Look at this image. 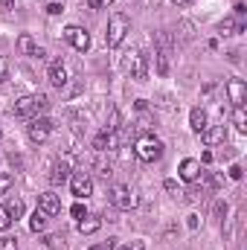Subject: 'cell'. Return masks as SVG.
I'll use <instances>...</instances> for the list:
<instances>
[{"mask_svg": "<svg viewBox=\"0 0 247 250\" xmlns=\"http://www.w3.org/2000/svg\"><path fill=\"white\" fill-rule=\"evenodd\" d=\"M134 154H137L140 163H154V160L163 157V143H160L157 137L145 134V137H140V140L134 143Z\"/></svg>", "mask_w": 247, "mask_h": 250, "instance_id": "obj_1", "label": "cell"}, {"mask_svg": "<svg viewBox=\"0 0 247 250\" xmlns=\"http://www.w3.org/2000/svg\"><path fill=\"white\" fill-rule=\"evenodd\" d=\"M131 29V23H128V18L125 15H111V21H108V32H105V41H108V47H120L125 38V32Z\"/></svg>", "mask_w": 247, "mask_h": 250, "instance_id": "obj_2", "label": "cell"}, {"mask_svg": "<svg viewBox=\"0 0 247 250\" xmlns=\"http://www.w3.org/2000/svg\"><path fill=\"white\" fill-rule=\"evenodd\" d=\"M111 204L117 207V209H134L137 207V195H134V189L125 187V184H114L111 187Z\"/></svg>", "mask_w": 247, "mask_h": 250, "instance_id": "obj_3", "label": "cell"}, {"mask_svg": "<svg viewBox=\"0 0 247 250\" xmlns=\"http://www.w3.org/2000/svg\"><path fill=\"white\" fill-rule=\"evenodd\" d=\"M64 38H67V44L73 47V50H79V53H87V47H90V35H87V29H82V26H67L64 29Z\"/></svg>", "mask_w": 247, "mask_h": 250, "instance_id": "obj_4", "label": "cell"}, {"mask_svg": "<svg viewBox=\"0 0 247 250\" xmlns=\"http://www.w3.org/2000/svg\"><path fill=\"white\" fill-rule=\"evenodd\" d=\"M70 189H73V195L82 201V198H90L93 195V181H90V175L87 172H73L70 175Z\"/></svg>", "mask_w": 247, "mask_h": 250, "instance_id": "obj_5", "label": "cell"}, {"mask_svg": "<svg viewBox=\"0 0 247 250\" xmlns=\"http://www.w3.org/2000/svg\"><path fill=\"white\" fill-rule=\"evenodd\" d=\"M26 131H29V140H32V143H47L50 134H53V123H50L47 117H35Z\"/></svg>", "mask_w": 247, "mask_h": 250, "instance_id": "obj_6", "label": "cell"}, {"mask_svg": "<svg viewBox=\"0 0 247 250\" xmlns=\"http://www.w3.org/2000/svg\"><path fill=\"white\" fill-rule=\"evenodd\" d=\"M38 209H41L44 215H59V212H62V198H59L56 192H44V195L38 198Z\"/></svg>", "mask_w": 247, "mask_h": 250, "instance_id": "obj_7", "label": "cell"}, {"mask_svg": "<svg viewBox=\"0 0 247 250\" xmlns=\"http://www.w3.org/2000/svg\"><path fill=\"white\" fill-rule=\"evenodd\" d=\"M201 140H204L206 146H221V143L227 140V128H224V125H206V128L201 131Z\"/></svg>", "mask_w": 247, "mask_h": 250, "instance_id": "obj_8", "label": "cell"}, {"mask_svg": "<svg viewBox=\"0 0 247 250\" xmlns=\"http://www.w3.org/2000/svg\"><path fill=\"white\" fill-rule=\"evenodd\" d=\"M131 67H134V79L137 82H145L148 79V53H134L131 56Z\"/></svg>", "mask_w": 247, "mask_h": 250, "instance_id": "obj_9", "label": "cell"}, {"mask_svg": "<svg viewBox=\"0 0 247 250\" xmlns=\"http://www.w3.org/2000/svg\"><path fill=\"white\" fill-rule=\"evenodd\" d=\"M227 96H230L233 105H245V99H247L245 82H242V79H230V82H227Z\"/></svg>", "mask_w": 247, "mask_h": 250, "instance_id": "obj_10", "label": "cell"}, {"mask_svg": "<svg viewBox=\"0 0 247 250\" xmlns=\"http://www.w3.org/2000/svg\"><path fill=\"white\" fill-rule=\"evenodd\" d=\"M50 181H53L56 187H62L64 181H70V157H62V160L53 166V172H50Z\"/></svg>", "mask_w": 247, "mask_h": 250, "instance_id": "obj_11", "label": "cell"}, {"mask_svg": "<svg viewBox=\"0 0 247 250\" xmlns=\"http://www.w3.org/2000/svg\"><path fill=\"white\" fill-rule=\"evenodd\" d=\"M178 172H181V178H184L186 184H195V181H198V175H201V163H198V160H192V157H186Z\"/></svg>", "mask_w": 247, "mask_h": 250, "instance_id": "obj_12", "label": "cell"}, {"mask_svg": "<svg viewBox=\"0 0 247 250\" xmlns=\"http://www.w3.org/2000/svg\"><path fill=\"white\" fill-rule=\"evenodd\" d=\"M15 117H32L35 114V93H29V96H21L18 102H15Z\"/></svg>", "mask_w": 247, "mask_h": 250, "instance_id": "obj_13", "label": "cell"}, {"mask_svg": "<svg viewBox=\"0 0 247 250\" xmlns=\"http://www.w3.org/2000/svg\"><path fill=\"white\" fill-rule=\"evenodd\" d=\"M102 227V218L99 215H84V218H79V233L82 236H90V233H96Z\"/></svg>", "mask_w": 247, "mask_h": 250, "instance_id": "obj_14", "label": "cell"}, {"mask_svg": "<svg viewBox=\"0 0 247 250\" xmlns=\"http://www.w3.org/2000/svg\"><path fill=\"white\" fill-rule=\"evenodd\" d=\"M189 125H192V131H195V134H201V131L209 125L206 111H204V108H192V114H189Z\"/></svg>", "mask_w": 247, "mask_h": 250, "instance_id": "obj_15", "label": "cell"}, {"mask_svg": "<svg viewBox=\"0 0 247 250\" xmlns=\"http://www.w3.org/2000/svg\"><path fill=\"white\" fill-rule=\"evenodd\" d=\"M50 82H53L56 87H64V84H67V70H64L62 62H53V64H50Z\"/></svg>", "mask_w": 247, "mask_h": 250, "instance_id": "obj_16", "label": "cell"}, {"mask_svg": "<svg viewBox=\"0 0 247 250\" xmlns=\"http://www.w3.org/2000/svg\"><path fill=\"white\" fill-rule=\"evenodd\" d=\"M3 209H6V215H9L12 221H18V218H21V215L26 212V207H23V201H21V198H12V201H9V204L3 207Z\"/></svg>", "mask_w": 247, "mask_h": 250, "instance_id": "obj_17", "label": "cell"}, {"mask_svg": "<svg viewBox=\"0 0 247 250\" xmlns=\"http://www.w3.org/2000/svg\"><path fill=\"white\" fill-rule=\"evenodd\" d=\"M47 218H50V215H44L41 209H35V212L29 215V230H32V233H44V230H47Z\"/></svg>", "mask_w": 247, "mask_h": 250, "instance_id": "obj_18", "label": "cell"}, {"mask_svg": "<svg viewBox=\"0 0 247 250\" xmlns=\"http://www.w3.org/2000/svg\"><path fill=\"white\" fill-rule=\"evenodd\" d=\"M233 125L245 134L247 131V111H245V105H233Z\"/></svg>", "mask_w": 247, "mask_h": 250, "instance_id": "obj_19", "label": "cell"}, {"mask_svg": "<svg viewBox=\"0 0 247 250\" xmlns=\"http://www.w3.org/2000/svg\"><path fill=\"white\" fill-rule=\"evenodd\" d=\"M18 50H21L23 56H35V50H38V44L32 41V35H21V38H18Z\"/></svg>", "mask_w": 247, "mask_h": 250, "instance_id": "obj_20", "label": "cell"}, {"mask_svg": "<svg viewBox=\"0 0 247 250\" xmlns=\"http://www.w3.org/2000/svg\"><path fill=\"white\" fill-rule=\"evenodd\" d=\"M236 29H239V26H236V21H233V18H224V21L218 23V32H221L224 38H227V35H236Z\"/></svg>", "mask_w": 247, "mask_h": 250, "instance_id": "obj_21", "label": "cell"}, {"mask_svg": "<svg viewBox=\"0 0 247 250\" xmlns=\"http://www.w3.org/2000/svg\"><path fill=\"white\" fill-rule=\"evenodd\" d=\"M44 242H47V248L50 250H64V239L62 236H47Z\"/></svg>", "mask_w": 247, "mask_h": 250, "instance_id": "obj_22", "label": "cell"}, {"mask_svg": "<svg viewBox=\"0 0 247 250\" xmlns=\"http://www.w3.org/2000/svg\"><path fill=\"white\" fill-rule=\"evenodd\" d=\"M12 189V175H6V172H0V195H6Z\"/></svg>", "mask_w": 247, "mask_h": 250, "instance_id": "obj_23", "label": "cell"}, {"mask_svg": "<svg viewBox=\"0 0 247 250\" xmlns=\"http://www.w3.org/2000/svg\"><path fill=\"white\" fill-rule=\"evenodd\" d=\"M47 108H50V102H47V96H41V93H38V96H35V114H44Z\"/></svg>", "mask_w": 247, "mask_h": 250, "instance_id": "obj_24", "label": "cell"}, {"mask_svg": "<svg viewBox=\"0 0 247 250\" xmlns=\"http://www.w3.org/2000/svg\"><path fill=\"white\" fill-rule=\"evenodd\" d=\"M0 250H18V239L3 236V239H0Z\"/></svg>", "mask_w": 247, "mask_h": 250, "instance_id": "obj_25", "label": "cell"}, {"mask_svg": "<svg viewBox=\"0 0 247 250\" xmlns=\"http://www.w3.org/2000/svg\"><path fill=\"white\" fill-rule=\"evenodd\" d=\"M9 227H12V218L6 215V209H0V233H3V230H9Z\"/></svg>", "mask_w": 247, "mask_h": 250, "instance_id": "obj_26", "label": "cell"}, {"mask_svg": "<svg viewBox=\"0 0 247 250\" xmlns=\"http://www.w3.org/2000/svg\"><path fill=\"white\" fill-rule=\"evenodd\" d=\"M47 12H50V15H62V12H64L62 0H53V3H50V6H47Z\"/></svg>", "mask_w": 247, "mask_h": 250, "instance_id": "obj_27", "label": "cell"}, {"mask_svg": "<svg viewBox=\"0 0 247 250\" xmlns=\"http://www.w3.org/2000/svg\"><path fill=\"white\" fill-rule=\"evenodd\" d=\"M117 248V239H108L105 245H93V248H87V250H114Z\"/></svg>", "mask_w": 247, "mask_h": 250, "instance_id": "obj_28", "label": "cell"}, {"mask_svg": "<svg viewBox=\"0 0 247 250\" xmlns=\"http://www.w3.org/2000/svg\"><path fill=\"white\" fill-rule=\"evenodd\" d=\"M87 6H90V9H108L111 0H87Z\"/></svg>", "mask_w": 247, "mask_h": 250, "instance_id": "obj_29", "label": "cell"}, {"mask_svg": "<svg viewBox=\"0 0 247 250\" xmlns=\"http://www.w3.org/2000/svg\"><path fill=\"white\" fill-rule=\"evenodd\" d=\"M6 76H9V62L0 59V82H6Z\"/></svg>", "mask_w": 247, "mask_h": 250, "instance_id": "obj_30", "label": "cell"}, {"mask_svg": "<svg viewBox=\"0 0 247 250\" xmlns=\"http://www.w3.org/2000/svg\"><path fill=\"white\" fill-rule=\"evenodd\" d=\"M242 175H245L242 166H230V178H233V181H242Z\"/></svg>", "mask_w": 247, "mask_h": 250, "instance_id": "obj_31", "label": "cell"}, {"mask_svg": "<svg viewBox=\"0 0 247 250\" xmlns=\"http://www.w3.org/2000/svg\"><path fill=\"white\" fill-rule=\"evenodd\" d=\"M70 212H73V218H84V215H87V212H84V207H82V204H76V207H73V209H70Z\"/></svg>", "mask_w": 247, "mask_h": 250, "instance_id": "obj_32", "label": "cell"}, {"mask_svg": "<svg viewBox=\"0 0 247 250\" xmlns=\"http://www.w3.org/2000/svg\"><path fill=\"white\" fill-rule=\"evenodd\" d=\"M163 187H166V192H178V184H175V181H166Z\"/></svg>", "mask_w": 247, "mask_h": 250, "instance_id": "obj_33", "label": "cell"}, {"mask_svg": "<svg viewBox=\"0 0 247 250\" xmlns=\"http://www.w3.org/2000/svg\"><path fill=\"white\" fill-rule=\"evenodd\" d=\"M0 3H3V9H12L15 6V0H0Z\"/></svg>", "mask_w": 247, "mask_h": 250, "instance_id": "obj_34", "label": "cell"}, {"mask_svg": "<svg viewBox=\"0 0 247 250\" xmlns=\"http://www.w3.org/2000/svg\"><path fill=\"white\" fill-rule=\"evenodd\" d=\"M131 250H143V242H134V248Z\"/></svg>", "mask_w": 247, "mask_h": 250, "instance_id": "obj_35", "label": "cell"}, {"mask_svg": "<svg viewBox=\"0 0 247 250\" xmlns=\"http://www.w3.org/2000/svg\"><path fill=\"white\" fill-rule=\"evenodd\" d=\"M172 3H178V6H184V3H189V0H172Z\"/></svg>", "mask_w": 247, "mask_h": 250, "instance_id": "obj_36", "label": "cell"}, {"mask_svg": "<svg viewBox=\"0 0 247 250\" xmlns=\"http://www.w3.org/2000/svg\"><path fill=\"white\" fill-rule=\"evenodd\" d=\"M114 250H128V248H120V245H117V248H114Z\"/></svg>", "mask_w": 247, "mask_h": 250, "instance_id": "obj_37", "label": "cell"}, {"mask_svg": "<svg viewBox=\"0 0 247 250\" xmlns=\"http://www.w3.org/2000/svg\"><path fill=\"white\" fill-rule=\"evenodd\" d=\"M0 137H3V131H0Z\"/></svg>", "mask_w": 247, "mask_h": 250, "instance_id": "obj_38", "label": "cell"}]
</instances>
